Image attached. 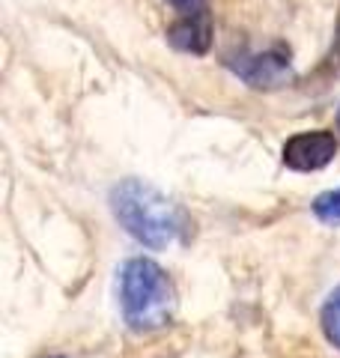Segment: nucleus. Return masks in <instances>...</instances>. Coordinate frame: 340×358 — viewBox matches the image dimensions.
<instances>
[{
  "mask_svg": "<svg viewBox=\"0 0 340 358\" xmlns=\"http://www.w3.org/2000/svg\"><path fill=\"white\" fill-rule=\"evenodd\" d=\"M215 39V21L209 9H197V13H185L167 27V45L179 54H191V57H203L209 54Z\"/></svg>",
  "mask_w": 340,
  "mask_h": 358,
  "instance_id": "obj_5",
  "label": "nucleus"
},
{
  "mask_svg": "<svg viewBox=\"0 0 340 358\" xmlns=\"http://www.w3.org/2000/svg\"><path fill=\"white\" fill-rule=\"evenodd\" d=\"M230 69L254 90H281L292 81V60L283 45L230 57Z\"/></svg>",
  "mask_w": 340,
  "mask_h": 358,
  "instance_id": "obj_3",
  "label": "nucleus"
},
{
  "mask_svg": "<svg viewBox=\"0 0 340 358\" xmlns=\"http://www.w3.org/2000/svg\"><path fill=\"white\" fill-rule=\"evenodd\" d=\"M313 215L325 224H340V188L323 192L313 200Z\"/></svg>",
  "mask_w": 340,
  "mask_h": 358,
  "instance_id": "obj_7",
  "label": "nucleus"
},
{
  "mask_svg": "<svg viewBox=\"0 0 340 358\" xmlns=\"http://www.w3.org/2000/svg\"><path fill=\"white\" fill-rule=\"evenodd\" d=\"M164 3L167 6H173L176 9V13H197V9H206V3H209V0H164Z\"/></svg>",
  "mask_w": 340,
  "mask_h": 358,
  "instance_id": "obj_8",
  "label": "nucleus"
},
{
  "mask_svg": "<svg viewBox=\"0 0 340 358\" xmlns=\"http://www.w3.org/2000/svg\"><path fill=\"white\" fill-rule=\"evenodd\" d=\"M173 284L162 266L146 257H132L120 272V308L129 329L155 331L173 317Z\"/></svg>",
  "mask_w": 340,
  "mask_h": 358,
  "instance_id": "obj_2",
  "label": "nucleus"
},
{
  "mask_svg": "<svg viewBox=\"0 0 340 358\" xmlns=\"http://www.w3.org/2000/svg\"><path fill=\"white\" fill-rule=\"evenodd\" d=\"M51 358H66V355H51Z\"/></svg>",
  "mask_w": 340,
  "mask_h": 358,
  "instance_id": "obj_10",
  "label": "nucleus"
},
{
  "mask_svg": "<svg viewBox=\"0 0 340 358\" xmlns=\"http://www.w3.org/2000/svg\"><path fill=\"white\" fill-rule=\"evenodd\" d=\"M111 212L120 227L143 248L164 251L183 233L185 215L167 194L143 179H122L111 188Z\"/></svg>",
  "mask_w": 340,
  "mask_h": 358,
  "instance_id": "obj_1",
  "label": "nucleus"
},
{
  "mask_svg": "<svg viewBox=\"0 0 340 358\" xmlns=\"http://www.w3.org/2000/svg\"><path fill=\"white\" fill-rule=\"evenodd\" d=\"M337 129H340V110H337Z\"/></svg>",
  "mask_w": 340,
  "mask_h": 358,
  "instance_id": "obj_9",
  "label": "nucleus"
},
{
  "mask_svg": "<svg viewBox=\"0 0 340 358\" xmlns=\"http://www.w3.org/2000/svg\"><path fill=\"white\" fill-rule=\"evenodd\" d=\"M337 150H340V143L332 131L311 129V131H296L292 138H287V143L281 150V159L290 171L311 173V171H323V167L332 164Z\"/></svg>",
  "mask_w": 340,
  "mask_h": 358,
  "instance_id": "obj_4",
  "label": "nucleus"
},
{
  "mask_svg": "<svg viewBox=\"0 0 340 358\" xmlns=\"http://www.w3.org/2000/svg\"><path fill=\"white\" fill-rule=\"evenodd\" d=\"M320 329L325 334V341L340 352V284L323 301V308H320Z\"/></svg>",
  "mask_w": 340,
  "mask_h": 358,
  "instance_id": "obj_6",
  "label": "nucleus"
}]
</instances>
